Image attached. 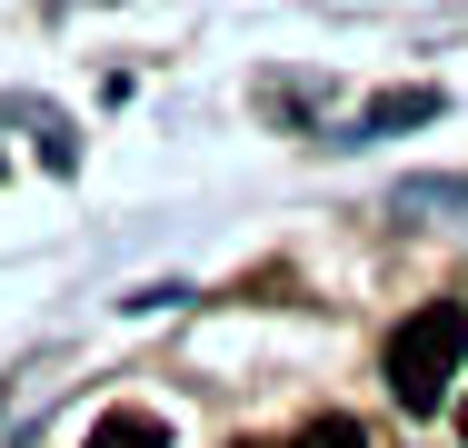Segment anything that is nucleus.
<instances>
[{"instance_id": "obj_4", "label": "nucleus", "mask_w": 468, "mask_h": 448, "mask_svg": "<svg viewBox=\"0 0 468 448\" xmlns=\"http://www.w3.org/2000/svg\"><path fill=\"white\" fill-rule=\"evenodd\" d=\"M459 439H468V399H459Z\"/></svg>"}, {"instance_id": "obj_1", "label": "nucleus", "mask_w": 468, "mask_h": 448, "mask_svg": "<svg viewBox=\"0 0 468 448\" xmlns=\"http://www.w3.org/2000/svg\"><path fill=\"white\" fill-rule=\"evenodd\" d=\"M459 358H468V309H459V299L409 309V319H399V339H388V399H399L409 419H429V409L449 399Z\"/></svg>"}, {"instance_id": "obj_3", "label": "nucleus", "mask_w": 468, "mask_h": 448, "mask_svg": "<svg viewBox=\"0 0 468 448\" xmlns=\"http://www.w3.org/2000/svg\"><path fill=\"white\" fill-rule=\"evenodd\" d=\"M289 448H369V429L329 409V419H309V429H299V439H289Z\"/></svg>"}, {"instance_id": "obj_2", "label": "nucleus", "mask_w": 468, "mask_h": 448, "mask_svg": "<svg viewBox=\"0 0 468 448\" xmlns=\"http://www.w3.org/2000/svg\"><path fill=\"white\" fill-rule=\"evenodd\" d=\"M80 448H170V429H160L150 409H110V419H90Z\"/></svg>"}]
</instances>
